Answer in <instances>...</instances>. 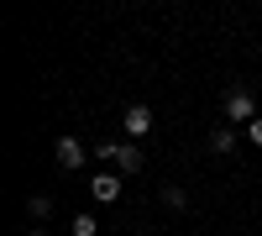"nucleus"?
Segmentation results:
<instances>
[{"instance_id": "f257e3e1", "label": "nucleus", "mask_w": 262, "mask_h": 236, "mask_svg": "<svg viewBox=\"0 0 262 236\" xmlns=\"http://www.w3.org/2000/svg\"><path fill=\"white\" fill-rule=\"evenodd\" d=\"M100 158L116 163V174H142V147L137 142H100Z\"/></svg>"}, {"instance_id": "f03ea898", "label": "nucleus", "mask_w": 262, "mask_h": 236, "mask_svg": "<svg viewBox=\"0 0 262 236\" xmlns=\"http://www.w3.org/2000/svg\"><path fill=\"white\" fill-rule=\"evenodd\" d=\"M226 116L252 126V121H257V100H252V90H231V95H226Z\"/></svg>"}, {"instance_id": "7ed1b4c3", "label": "nucleus", "mask_w": 262, "mask_h": 236, "mask_svg": "<svg viewBox=\"0 0 262 236\" xmlns=\"http://www.w3.org/2000/svg\"><path fill=\"white\" fill-rule=\"evenodd\" d=\"M121 126H126V137L137 142V137H147V132H152V111H147V105H126Z\"/></svg>"}, {"instance_id": "20e7f679", "label": "nucleus", "mask_w": 262, "mask_h": 236, "mask_svg": "<svg viewBox=\"0 0 262 236\" xmlns=\"http://www.w3.org/2000/svg\"><path fill=\"white\" fill-rule=\"evenodd\" d=\"M53 158H58V168H84V142L79 137H58Z\"/></svg>"}, {"instance_id": "39448f33", "label": "nucleus", "mask_w": 262, "mask_h": 236, "mask_svg": "<svg viewBox=\"0 0 262 236\" xmlns=\"http://www.w3.org/2000/svg\"><path fill=\"white\" fill-rule=\"evenodd\" d=\"M90 195H95L100 205L121 200V174H95V179H90Z\"/></svg>"}, {"instance_id": "423d86ee", "label": "nucleus", "mask_w": 262, "mask_h": 236, "mask_svg": "<svg viewBox=\"0 0 262 236\" xmlns=\"http://www.w3.org/2000/svg\"><path fill=\"white\" fill-rule=\"evenodd\" d=\"M231 147H236V132L231 126H215L210 132V153H231Z\"/></svg>"}, {"instance_id": "0eeeda50", "label": "nucleus", "mask_w": 262, "mask_h": 236, "mask_svg": "<svg viewBox=\"0 0 262 236\" xmlns=\"http://www.w3.org/2000/svg\"><path fill=\"white\" fill-rule=\"evenodd\" d=\"M27 210H32V221H48V216H53V200H48V195H32Z\"/></svg>"}, {"instance_id": "6e6552de", "label": "nucleus", "mask_w": 262, "mask_h": 236, "mask_svg": "<svg viewBox=\"0 0 262 236\" xmlns=\"http://www.w3.org/2000/svg\"><path fill=\"white\" fill-rule=\"evenodd\" d=\"M163 205H168V210H184V205H189V195H184L179 184H168V189H163Z\"/></svg>"}, {"instance_id": "1a4fd4ad", "label": "nucleus", "mask_w": 262, "mask_h": 236, "mask_svg": "<svg viewBox=\"0 0 262 236\" xmlns=\"http://www.w3.org/2000/svg\"><path fill=\"white\" fill-rule=\"evenodd\" d=\"M100 226H95V216H74V236H95Z\"/></svg>"}, {"instance_id": "9d476101", "label": "nucleus", "mask_w": 262, "mask_h": 236, "mask_svg": "<svg viewBox=\"0 0 262 236\" xmlns=\"http://www.w3.org/2000/svg\"><path fill=\"white\" fill-rule=\"evenodd\" d=\"M247 137H252V142H257V147H262V116H257V121H252V126H247Z\"/></svg>"}, {"instance_id": "9b49d317", "label": "nucleus", "mask_w": 262, "mask_h": 236, "mask_svg": "<svg viewBox=\"0 0 262 236\" xmlns=\"http://www.w3.org/2000/svg\"><path fill=\"white\" fill-rule=\"evenodd\" d=\"M27 236H42V231H27Z\"/></svg>"}]
</instances>
